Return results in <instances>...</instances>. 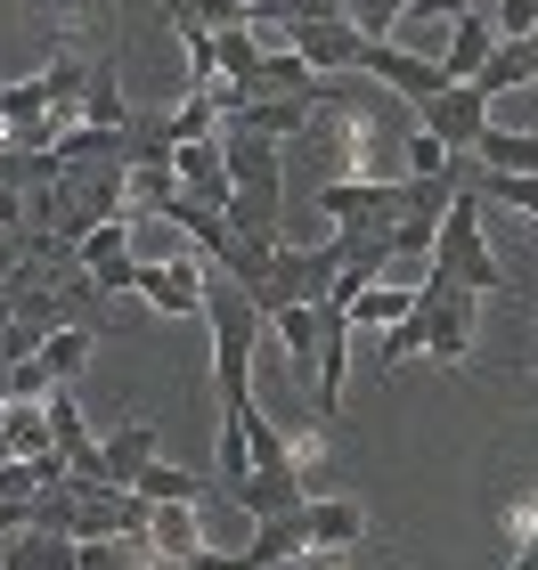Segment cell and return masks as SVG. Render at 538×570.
Masks as SVG:
<instances>
[{
  "instance_id": "1",
  "label": "cell",
  "mask_w": 538,
  "mask_h": 570,
  "mask_svg": "<svg viewBox=\"0 0 538 570\" xmlns=\"http://www.w3.org/2000/svg\"><path fill=\"white\" fill-rule=\"evenodd\" d=\"M417 309H424V358H441V367H466L473 326H481V294H473L466 277H449L441 262H432L424 285H417Z\"/></svg>"
},
{
  "instance_id": "2",
  "label": "cell",
  "mask_w": 538,
  "mask_h": 570,
  "mask_svg": "<svg viewBox=\"0 0 538 570\" xmlns=\"http://www.w3.org/2000/svg\"><path fill=\"white\" fill-rule=\"evenodd\" d=\"M432 262H441L449 277H466L473 294H506V269H498V253H490V228H481V196H473V188H457V196H449Z\"/></svg>"
},
{
  "instance_id": "3",
  "label": "cell",
  "mask_w": 538,
  "mask_h": 570,
  "mask_svg": "<svg viewBox=\"0 0 538 570\" xmlns=\"http://www.w3.org/2000/svg\"><path fill=\"white\" fill-rule=\"evenodd\" d=\"M490 107H498V98L481 90V82H449L441 98H424V107H417V131H432V139H441L449 155H473V139L498 122Z\"/></svg>"
},
{
  "instance_id": "4",
  "label": "cell",
  "mask_w": 538,
  "mask_h": 570,
  "mask_svg": "<svg viewBox=\"0 0 538 570\" xmlns=\"http://www.w3.org/2000/svg\"><path fill=\"white\" fill-rule=\"evenodd\" d=\"M359 73H375V82L392 90V98H408V107H424V98L449 90V66L441 58H417V49H400V41H368Z\"/></svg>"
},
{
  "instance_id": "5",
  "label": "cell",
  "mask_w": 538,
  "mask_h": 570,
  "mask_svg": "<svg viewBox=\"0 0 538 570\" xmlns=\"http://www.w3.org/2000/svg\"><path fill=\"white\" fill-rule=\"evenodd\" d=\"M294 58L311 73H359V58H368V33H359L351 17H319V24H286Z\"/></svg>"
},
{
  "instance_id": "6",
  "label": "cell",
  "mask_w": 538,
  "mask_h": 570,
  "mask_svg": "<svg viewBox=\"0 0 538 570\" xmlns=\"http://www.w3.org/2000/svg\"><path fill=\"white\" fill-rule=\"evenodd\" d=\"M172 171H179V196H196V204H213V213H228L237 179H228V147H221V131H213V139H179V147H172Z\"/></svg>"
},
{
  "instance_id": "7",
  "label": "cell",
  "mask_w": 538,
  "mask_h": 570,
  "mask_svg": "<svg viewBox=\"0 0 538 570\" xmlns=\"http://www.w3.org/2000/svg\"><path fill=\"white\" fill-rule=\"evenodd\" d=\"M139 302L156 309V318H196V309H204L196 253H188V262H139Z\"/></svg>"
},
{
  "instance_id": "8",
  "label": "cell",
  "mask_w": 538,
  "mask_h": 570,
  "mask_svg": "<svg viewBox=\"0 0 538 570\" xmlns=\"http://www.w3.org/2000/svg\"><path fill=\"white\" fill-rule=\"evenodd\" d=\"M432 58L449 66V82H473V73L498 58V17H490V9H466V17H449V41L432 49Z\"/></svg>"
},
{
  "instance_id": "9",
  "label": "cell",
  "mask_w": 538,
  "mask_h": 570,
  "mask_svg": "<svg viewBox=\"0 0 538 570\" xmlns=\"http://www.w3.org/2000/svg\"><path fill=\"white\" fill-rule=\"evenodd\" d=\"M302 554H311V498H302L294 513L253 522V538H245V562L253 570H277V562H302Z\"/></svg>"
},
{
  "instance_id": "10",
  "label": "cell",
  "mask_w": 538,
  "mask_h": 570,
  "mask_svg": "<svg viewBox=\"0 0 538 570\" xmlns=\"http://www.w3.org/2000/svg\"><path fill=\"white\" fill-rule=\"evenodd\" d=\"M228 505L245 513V522H270V513H294L302 505V464H262V473H245L228 489Z\"/></svg>"
},
{
  "instance_id": "11",
  "label": "cell",
  "mask_w": 538,
  "mask_h": 570,
  "mask_svg": "<svg viewBox=\"0 0 538 570\" xmlns=\"http://www.w3.org/2000/svg\"><path fill=\"white\" fill-rule=\"evenodd\" d=\"M139 538H147V554L172 562V570L188 562L196 547H213V538H204V513H196V505H147V530H139Z\"/></svg>"
},
{
  "instance_id": "12",
  "label": "cell",
  "mask_w": 538,
  "mask_h": 570,
  "mask_svg": "<svg viewBox=\"0 0 538 570\" xmlns=\"http://www.w3.org/2000/svg\"><path fill=\"white\" fill-rule=\"evenodd\" d=\"M368 538V513L351 498H311V554H351Z\"/></svg>"
},
{
  "instance_id": "13",
  "label": "cell",
  "mask_w": 538,
  "mask_h": 570,
  "mask_svg": "<svg viewBox=\"0 0 538 570\" xmlns=\"http://www.w3.org/2000/svg\"><path fill=\"white\" fill-rule=\"evenodd\" d=\"M147 464H156V432H147V424H123V432L98 440V473H107L115 489H131Z\"/></svg>"
},
{
  "instance_id": "14",
  "label": "cell",
  "mask_w": 538,
  "mask_h": 570,
  "mask_svg": "<svg viewBox=\"0 0 538 570\" xmlns=\"http://www.w3.org/2000/svg\"><path fill=\"white\" fill-rule=\"evenodd\" d=\"M319 107H326V98H253V107H237L228 122H245V131H262V139H294Z\"/></svg>"
},
{
  "instance_id": "15",
  "label": "cell",
  "mask_w": 538,
  "mask_h": 570,
  "mask_svg": "<svg viewBox=\"0 0 538 570\" xmlns=\"http://www.w3.org/2000/svg\"><path fill=\"white\" fill-rule=\"evenodd\" d=\"M473 164L481 171H538V131H515V122H490L473 139Z\"/></svg>"
},
{
  "instance_id": "16",
  "label": "cell",
  "mask_w": 538,
  "mask_h": 570,
  "mask_svg": "<svg viewBox=\"0 0 538 570\" xmlns=\"http://www.w3.org/2000/svg\"><path fill=\"white\" fill-rule=\"evenodd\" d=\"M131 253H139V262H188V228H179L172 213H139V204H131Z\"/></svg>"
},
{
  "instance_id": "17",
  "label": "cell",
  "mask_w": 538,
  "mask_h": 570,
  "mask_svg": "<svg viewBox=\"0 0 538 570\" xmlns=\"http://www.w3.org/2000/svg\"><path fill=\"white\" fill-rule=\"evenodd\" d=\"M131 489H139L147 505H204V498H213V481H204V473H179V464H164V456L147 464Z\"/></svg>"
},
{
  "instance_id": "18",
  "label": "cell",
  "mask_w": 538,
  "mask_h": 570,
  "mask_svg": "<svg viewBox=\"0 0 538 570\" xmlns=\"http://www.w3.org/2000/svg\"><path fill=\"white\" fill-rule=\"evenodd\" d=\"M33 498H41V473H33V456H9V464H0V538L33 522Z\"/></svg>"
},
{
  "instance_id": "19",
  "label": "cell",
  "mask_w": 538,
  "mask_h": 570,
  "mask_svg": "<svg viewBox=\"0 0 538 570\" xmlns=\"http://www.w3.org/2000/svg\"><path fill=\"white\" fill-rule=\"evenodd\" d=\"M473 82L490 90V98H515V90H530V82H538V66H530V33H522V41H498V58L481 66Z\"/></svg>"
},
{
  "instance_id": "20",
  "label": "cell",
  "mask_w": 538,
  "mask_h": 570,
  "mask_svg": "<svg viewBox=\"0 0 538 570\" xmlns=\"http://www.w3.org/2000/svg\"><path fill=\"white\" fill-rule=\"evenodd\" d=\"M408 302H417V285H400L392 269H383V277L368 285V294H351L343 309H351V326H392V318H400Z\"/></svg>"
},
{
  "instance_id": "21",
  "label": "cell",
  "mask_w": 538,
  "mask_h": 570,
  "mask_svg": "<svg viewBox=\"0 0 538 570\" xmlns=\"http://www.w3.org/2000/svg\"><path fill=\"white\" fill-rule=\"evenodd\" d=\"M90 334H98V326H58V334H49V343H41L33 358H41V367L58 375V383H74V375L90 367Z\"/></svg>"
},
{
  "instance_id": "22",
  "label": "cell",
  "mask_w": 538,
  "mask_h": 570,
  "mask_svg": "<svg viewBox=\"0 0 538 570\" xmlns=\"http://www.w3.org/2000/svg\"><path fill=\"white\" fill-rule=\"evenodd\" d=\"M82 122H107V131H131V107H123V82H115V66H90V90H82Z\"/></svg>"
},
{
  "instance_id": "23",
  "label": "cell",
  "mask_w": 538,
  "mask_h": 570,
  "mask_svg": "<svg viewBox=\"0 0 538 570\" xmlns=\"http://www.w3.org/2000/svg\"><path fill=\"white\" fill-rule=\"evenodd\" d=\"M164 17H196V24H213V33H228V24H253V0H164Z\"/></svg>"
},
{
  "instance_id": "24",
  "label": "cell",
  "mask_w": 538,
  "mask_h": 570,
  "mask_svg": "<svg viewBox=\"0 0 538 570\" xmlns=\"http://www.w3.org/2000/svg\"><path fill=\"white\" fill-rule=\"evenodd\" d=\"M172 131H179V139H213V131H221V98H213V90H188V98L172 107Z\"/></svg>"
},
{
  "instance_id": "25",
  "label": "cell",
  "mask_w": 538,
  "mask_h": 570,
  "mask_svg": "<svg viewBox=\"0 0 538 570\" xmlns=\"http://www.w3.org/2000/svg\"><path fill=\"white\" fill-rule=\"evenodd\" d=\"M343 17H351L368 41H392V33H400V17H408V0H343Z\"/></svg>"
},
{
  "instance_id": "26",
  "label": "cell",
  "mask_w": 538,
  "mask_h": 570,
  "mask_svg": "<svg viewBox=\"0 0 538 570\" xmlns=\"http://www.w3.org/2000/svg\"><path fill=\"white\" fill-rule=\"evenodd\" d=\"M49 392H58V375H49L41 358H17L9 367V400H49Z\"/></svg>"
},
{
  "instance_id": "27",
  "label": "cell",
  "mask_w": 538,
  "mask_h": 570,
  "mask_svg": "<svg viewBox=\"0 0 538 570\" xmlns=\"http://www.w3.org/2000/svg\"><path fill=\"white\" fill-rule=\"evenodd\" d=\"M498 41H522V33H538V0H498Z\"/></svg>"
},
{
  "instance_id": "28",
  "label": "cell",
  "mask_w": 538,
  "mask_h": 570,
  "mask_svg": "<svg viewBox=\"0 0 538 570\" xmlns=\"http://www.w3.org/2000/svg\"><path fill=\"white\" fill-rule=\"evenodd\" d=\"M408 171H417V179H432V171H449V147L432 139V131H408Z\"/></svg>"
},
{
  "instance_id": "29",
  "label": "cell",
  "mask_w": 538,
  "mask_h": 570,
  "mask_svg": "<svg viewBox=\"0 0 538 570\" xmlns=\"http://www.w3.org/2000/svg\"><path fill=\"white\" fill-rule=\"evenodd\" d=\"M466 9H473V0H408V17H400V33H417V24H424V17H441V24H449V17H466ZM400 33H392V41H400Z\"/></svg>"
},
{
  "instance_id": "30",
  "label": "cell",
  "mask_w": 538,
  "mask_h": 570,
  "mask_svg": "<svg viewBox=\"0 0 538 570\" xmlns=\"http://www.w3.org/2000/svg\"><path fill=\"white\" fill-rule=\"evenodd\" d=\"M515 570H538V538H522V554H515Z\"/></svg>"
},
{
  "instance_id": "31",
  "label": "cell",
  "mask_w": 538,
  "mask_h": 570,
  "mask_svg": "<svg viewBox=\"0 0 538 570\" xmlns=\"http://www.w3.org/2000/svg\"><path fill=\"white\" fill-rule=\"evenodd\" d=\"M17 456V440H9V416H0V464H9Z\"/></svg>"
},
{
  "instance_id": "32",
  "label": "cell",
  "mask_w": 538,
  "mask_h": 570,
  "mask_svg": "<svg viewBox=\"0 0 538 570\" xmlns=\"http://www.w3.org/2000/svg\"><path fill=\"white\" fill-rule=\"evenodd\" d=\"M131 570H172V562H156V554H147V562H131Z\"/></svg>"
},
{
  "instance_id": "33",
  "label": "cell",
  "mask_w": 538,
  "mask_h": 570,
  "mask_svg": "<svg viewBox=\"0 0 538 570\" xmlns=\"http://www.w3.org/2000/svg\"><path fill=\"white\" fill-rule=\"evenodd\" d=\"M0 407H9V367H0Z\"/></svg>"
},
{
  "instance_id": "34",
  "label": "cell",
  "mask_w": 538,
  "mask_h": 570,
  "mask_svg": "<svg viewBox=\"0 0 538 570\" xmlns=\"http://www.w3.org/2000/svg\"><path fill=\"white\" fill-rule=\"evenodd\" d=\"M530 66H538V33H530Z\"/></svg>"
},
{
  "instance_id": "35",
  "label": "cell",
  "mask_w": 538,
  "mask_h": 570,
  "mask_svg": "<svg viewBox=\"0 0 538 570\" xmlns=\"http://www.w3.org/2000/svg\"><path fill=\"white\" fill-rule=\"evenodd\" d=\"M530 392H538V367H530Z\"/></svg>"
}]
</instances>
